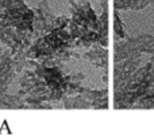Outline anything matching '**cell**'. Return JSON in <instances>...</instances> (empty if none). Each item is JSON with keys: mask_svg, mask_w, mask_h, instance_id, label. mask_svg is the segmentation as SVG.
Wrapping results in <instances>:
<instances>
[{"mask_svg": "<svg viewBox=\"0 0 154 137\" xmlns=\"http://www.w3.org/2000/svg\"><path fill=\"white\" fill-rule=\"evenodd\" d=\"M0 20L23 32H32L34 10L23 0H0Z\"/></svg>", "mask_w": 154, "mask_h": 137, "instance_id": "cell-3", "label": "cell"}, {"mask_svg": "<svg viewBox=\"0 0 154 137\" xmlns=\"http://www.w3.org/2000/svg\"><path fill=\"white\" fill-rule=\"evenodd\" d=\"M18 74L20 73L12 51L8 47L0 48V98L8 93L11 83Z\"/></svg>", "mask_w": 154, "mask_h": 137, "instance_id": "cell-5", "label": "cell"}, {"mask_svg": "<svg viewBox=\"0 0 154 137\" xmlns=\"http://www.w3.org/2000/svg\"><path fill=\"white\" fill-rule=\"evenodd\" d=\"M62 108L64 109H89L91 102L84 98L81 94H75V95H65L62 100Z\"/></svg>", "mask_w": 154, "mask_h": 137, "instance_id": "cell-11", "label": "cell"}, {"mask_svg": "<svg viewBox=\"0 0 154 137\" xmlns=\"http://www.w3.org/2000/svg\"><path fill=\"white\" fill-rule=\"evenodd\" d=\"M154 0H131L130 10L131 11H141L149 4H152Z\"/></svg>", "mask_w": 154, "mask_h": 137, "instance_id": "cell-14", "label": "cell"}, {"mask_svg": "<svg viewBox=\"0 0 154 137\" xmlns=\"http://www.w3.org/2000/svg\"><path fill=\"white\" fill-rule=\"evenodd\" d=\"M84 74H69L58 65L41 63L27 59L19 79L18 94L29 109L62 108L65 95L79 94Z\"/></svg>", "mask_w": 154, "mask_h": 137, "instance_id": "cell-1", "label": "cell"}, {"mask_svg": "<svg viewBox=\"0 0 154 137\" xmlns=\"http://www.w3.org/2000/svg\"><path fill=\"white\" fill-rule=\"evenodd\" d=\"M134 109H154V87L139 98V101L134 105Z\"/></svg>", "mask_w": 154, "mask_h": 137, "instance_id": "cell-12", "label": "cell"}, {"mask_svg": "<svg viewBox=\"0 0 154 137\" xmlns=\"http://www.w3.org/2000/svg\"><path fill=\"white\" fill-rule=\"evenodd\" d=\"M143 53H147V54H154V36L153 39L150 40V43L146 46V48L143 50Z\"/></svg>", "mask_w": 154, "mask_h": 137, "instance_id": "cell-15", "label": "cell"}, {"mask_svg": "<svg viewBox=\"0 0 154 137\" xmlns=\"http://www.w3.org/2000/svg\"><path fill=\"white\" fill-rule=\"evenodd\" d=\"M80 94L91 102L92 109H108V90H93L89 87L80 89Z\"/></svg>", "mask_w": 154, "mask_h": 137, "instance_id": "cell-8", "label": "cell"}, {"mask_svg": "<svg viewBox=\"0 0 154 137\" xmlns=\"http://www.w3.org/2000/svg\"><path fill=\"white\" fill-rule=\"evenodd\" d=\"M150 62L154 65V54H152V58H150Z\"/></svg>", "mask_w": 154, "mask_h": 137, "instance_id": "cell-17", "label": "cell"}, {"mask_svg": "<svg viewBox=\"0 0 154 137\" xmlns=\"http://www.w3.org/2000/svg\"><path fill=\"white\" fill-rule=\"evenodd\" d=\"M69 18L66 16H54L50 11L48 0H42L34 10V23H32V36L38 38L53 31L61 26L69 24Z\"/></svg>", "mask_w": 154, "mask_h": 137, "instance_id": "cell-4", "label": "cell"}, {"mask_svg": "<svg viewBox=\"0 0 154 137\" xmlns=\"http://www.w3.org/2000/svg\"><path fill=\"white\" fill-rule=\"evenodd\" d=\"M114 32L119 39H126V38L128 36L125 31V24H123L122 20H120V16H119V13H118V10H115V12H114Z\"/></svg>", "mask_w": 154, "mask_h": 137, "instance_id": "cell-13", "label": "cell"}, {"mask_svg": "<svg viewBox=\"0 0 154 137\" xmlns=\"http://www.w3.org/2000/svg\"><path fill=\"white\" fill-rule=\"evenodd\" d=\"M85 59L95 65L96 67L103 68L104 71L108 70V50L100 45H93L87 53L82 54Z\"/></svg>", "mask_w": 154, "mask_h": 137, "instance_id": "cell-9", "label": "cell"}, {"mask_svg": "<svg viewBox=\"0 0 154 137\" xmlns=\"http://www.w3.org/2000/svg\"><path fill=\"white\" fill-rule=\"evenodd\" d=\"M141 51L135 46L134 38L127 36L126 39H122L114 45V62L125 61L127 58H133V57H141Z\"/></svg>", "mask_w": 154, "mask_h": 137, "instance_id": "cell-7", "label": "cell"}, {"mask_svg": "<svg viewBox=\"0 0 154 137\" xmlns=\"http://www.w3.org/2000/svg\"><path fill=\"white\" fill-rule=\"evenodd\" d=\"M5 28H7V24H4L2 20H0V36H2L3 32L5 31Z\"/></svg>", "mask_w": 154, "mask_h": 137, "instance_id": "cell-16", "label": "cell"}, {"mask_svg": "<svg viewBox=\"0 0 154 137\" xmlns=\"http://www.w3.org/2000/svg\"><path fill=\"white\" fill-rule=\"evenodd\" d=\"M141 57H133L125 61L116 62L114 66V90H119L125 86L127 79L134 74V71L139 67Z\"/></svg>", "mask_w": 154, "mask_h": 137, "instance_id": "cell-6", "label": "cell"}, {"mask_svg": "<svg viewBox=\"0 0 154 137\" xmlns=\"http://www.w3.org/2000/svg\"><path fill=\"white\" fill-rule=\"evenodd\" d=\"M0 109H29V106L19 94L7 93L0 98Z\"/></svg>", "mask_w": 154, "mask_h": 137, "instance_id": "cell-10", "label": "cell"}, {"mask_svg": "<svg viewBox=\"0 0 154 137\" xmlns=\"http://www.w3.org/2000/svg\"><path fill=\"white\" fill-rule=\"evenodd\" d=\"M80 54L76 47V40L68 26L54 28L48 34L32 40L27 50V58L46 65H58L70 59H79Z\"/></svg>", "mask_w": 154, "mask_h": 137, "instance_id": "cell-2", "label": "cell"}]
</instances>
